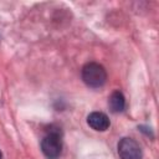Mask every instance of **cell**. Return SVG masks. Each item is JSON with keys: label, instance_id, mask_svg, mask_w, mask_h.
I'll return each mask as SVG.
<instances>
[{"label": "cell", "instance_id": "cell-1", "mask_svg": "<svg viewBox=\"0 0 159 159\" xmlns=\"http://www.w3.org/2000/svg\"><path fill=\"white\" fill-rule=\"evenodd\" d=\"M82 80L91 88H99L106 83L107 72L97 62H88L82 68Z\"/></svg>", "mask_w": 159, "mask_h": 159}, {"label": "cell", "instance_id": "cell-2", "mask_svg": "<svg viewBox=\"0 0 159 159\" xmlns=\"http://www.w3.org/2000/svg\"><path fill=\"white\" fill-rule=\"evenodd\" d=\"M41 149L42 153L48 159H57L62 152V142L58 130L48 132L43 139L41 140Z\"/></svg>", "mask_w": 159, "mask_h": 159}, {"label": "cell", "instance_id": "cell-3", "mask_svg": "<svg viewBox=\"0 0 159 159\" xmlns=\"http://www.w3.org/2000/svg\"><path fill=\"white\" fill-rule=\"evenodd\" d=\"M118 154L120 159H142V149L132 138H123L118 143Z\"/></svg>", "mask_w": 159, "mask_h": 159}, {"label": "cell", "instance_id": "cell-4", "mask_svg": "<svg viewBox=\"0 0 159 159\" xmlns=\"http://www.w3.org/2000/svg\"><path fill=\"white\" fill-rule=\"evenodd\" d=\"M87 123L91 128H93L94 130H98V132L107 130L111 124L108 117L102 112H92L87 117Z\"/></svg>", "mask_w": 159, "mask_h": 159}, {"label": "cell", "instance_id": "cell-5", "mask_svg": "<svg viewBox=\"0 0 159 159\" xmlns=\"http://www.w3.org/2000/svg\"><path fill=\"white\" fill-rule=\"evenodd\" d=\"M108 106H109V109L113 113L122 112L125 107V99H124L123 93L119 92V91H114L108 98Z\"/></svg>", "mask_w": 159, "mask_h": 159}, {"label": "cell", "instance_id": "cell-6", "mask_svg": "<svg viewBox=\"0 0 159 159\" xmlns=\"http://www.w3.org/2000/svg\"><path fill=\"white\" fill-rule=\"evenodd\" d=\"M0 159H1V153H0Z\"/></svg>", "mask_w": 159, "mask_h": 159}]
</instances>
